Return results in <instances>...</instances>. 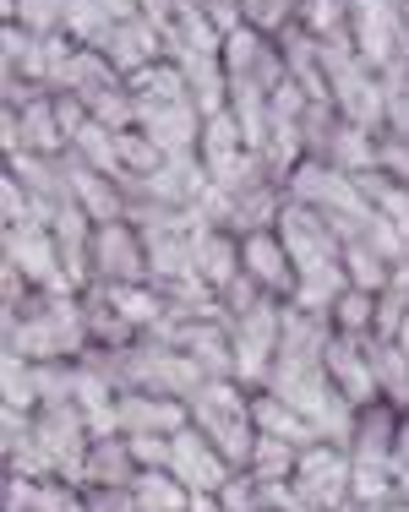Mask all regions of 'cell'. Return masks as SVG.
Wrapping results in <instances>:
<instances>
[{
  "instance_id": "obj_1",
  "label": "cell",
  "mask_w": 409,
  "mask_h": 512,
  "mask_svg": "<svg viewBox=\"0 0 409 512\" xmlns=\"http://www.w3.org/2000/svg\"><path fill=\"white\" fill-rule=\"evenodd\" d=\"M191 425L208 436L230 463H251L257 431H251V404L240 398V387H230L224 376H213L197 398H191Z\"/></svg>"
},
{
  "instance_id": "obj_2",
  "label": "cell",
  "mask_w": 409,
  "mask_h": 512,
  "mask_svg": "<svg viewBox=\"0 0 409 512\" xmlns=\"http://www.w3.org/2000/svg\"><path fill=\"white\" fill-rule=\"evenodd\" d=\"M350 474H355L350 453H339L333 442H317V447H306L300 463H295V491H300V502H306V507L333 512L344 496H350Z\"/></svg>"
},
{
  "instance_id": "obj_3",
  "label": "cell",
  "mask_w": 409,
  "mask_h": 512,
  "mask_svg": "<svg viewBox=\"0 0 409 512\" xmlns=\"http://www.w3.org/2000/svg\"><path fill=\"white\" fill-rule=\"evenodd\" d=\"M322 66H328V77H333V93H339V104L350 109V126L371 131V126H377V115L388 109V99H382V88L366 77V60H355L350 44L339 39V44H328Z\"/></svg>"
},
{
  "instance_id": "obj_4",
  "label": "cell",
  "mask_w": 409,
  "mask_h": 512,
  "mask_svg": "<svg viewBox=\"0 0 409 512\" xmlns=\"http://www.w3.org/2000/svg\"><path fill=\"white\" fill-rule=\"evenodd\" d=\"M170 474H175L180 485H186L191 496H219L224 485L235 480V474H230V458H224L219 447H213L208 436L197 431V425L175 431V458H170Z\"/></svg>"
},
{
  "instance_id": "obj_5",
  "label": "cell",
  "mask_w": 409,
  "mask_h": 512,
  "mask_svg": "<svg viewBox=\"0 0 409 512\" xmlns=\"http://www.w3.org/2000/svg\"><path fill=\"white\" fill-rule=\"evenodd\" d=\"M279 240H284V251H290V262H295V278L300 273H317V267H328V262H339V240L328 235V224L317 218V207H306V202L284 207Z\"/></svg>"
},
{
  "instance_id": "obj_6",
  "label": "cell",
  "mask_w": 409,
  "mask_h": 512,
  "mask_svg": "<svg viewBox=\"0 0 409 512\" xmlns=\"http://www.w3.org/2000/svg\"><path fill=\"white\" fill-rule=\"evenodd\" d=\"M279 338H284V322L273 316L268 300H257L246 316H240L235 327V371L251 376V382H262V376L273 371V360H279Z\"/></svg>"
},
{
  "instance_id": "obj_7",
  "label": "cell",
  "mask_w": 409,
  "mask_h": 512,
  "mask_svg": "<svg viewBox=\"0 0 409 512\" xmlns=\"http://www.w3.org/2000/svg\"><path fill=\"white\" fill-rule=\"evenodd\" d=\"M6 262L17 267L28 284H44L50 295H60V246H55V235L44 224H11V235H6Z\"/></svg>"
},
{
  "instance_id": "obj_8",
  "label": "cell",
  "mask_w": 409,
  "mask_h": 512,
  "mask_svg": "<svg viewBox=\"0 0 409 512\" xmlns=\"http://www.w3.org/2000/svg\"><path fill=\"white\" fill-rule=\"evenodd\" d=\"M115 425L126 436H142V431L175 436L191 425V409L180 404V398H164V393H120L115 398Z\"/></svg>"
},
{
  "instance_id": "obj_9",
  "label": "cell",
  "mask_w": 409,
  "mask_h": 512,
  "mask_svg": "<svg viewBox=\"0 0 409 512\" xmlns=\"http://www.w3.org/2000/svg\"><path fill=\"white\" fill-rule=\"evenodd\" d=\"M322 365H328V382L339 387L344 398H350L355 409H366V404H377V371H371V360H366V344L360 338H333L328 344V355H322Z\"/></svg>"
},
{
  "instance_id": "obj_10",
  "label": "cell",
  "mask_w": 409,
  "mask_h": 512,
  "mask_svg": "<svg viewBox=\"0 0 409 512\" xmlns=\"http://www.w3.org/2000/svg\"><path fill=\"white\" fill-rule=\"evenodd\" d=\"M137 120H142V137H148L164 158H186L191 137H197V120H191L186 99H175V104H148V99H137Z\"/></svg>"
},
{
  "instance_id": "obj_11",
  "label": "cell",
  "mask_w": 409,
  "mask_h": 512,
  "mask_svg": "<svg viewBox=\"0 0 409 512\" xmlns=\"http://www.w3.org/2000/svg\"><path fill=\"white\" fill-rule=\"evenodd\" d=\"M93 262H99V273L110 278V284H131V278L148 267V256H142V240L131 235L126 224H104L99 240H93Z\"/></svg>"
},
{
  "instance_id": "obj_12",
  "label": "cell",
  "mask_w": 409,
  "mask_h": 512,
  "mask_svg": "<svg viewBox=\"0 0 409 512\" xmlns=\"http://www.w3.org/2000/svg\"><path fill=\"white\" fill-rule=\"evenodd\" d=\"M399 414L393 409H382V404H366V414L355 420V436H350V447H355V463H393V453H399Z\"/></svg>"
},
{
  "instance_id": "obj_13",
  "label": "cell",
  "mask_w": 409,
  "mask_h": 512,
  "mask_svg": "<svg viewBox=\"0 0 409 512\" xmlns=\"http://www.w3.org/2000/svg\"><path fill=\"white\" fill-rule=\"evenodd\" d=\"M251 425H257V436H279V442H290L306 453L311 442H317V431H311V420L300 409H290L284 398H273V393H262L257 404H251Z\"/></svg>"
},
{
  "instance_id": "obj_14",
  "label": "cell",
  "mask_w": 409,
  "mask_h": 512,
  "mask_svg": "<svg viewBox=\"0 0 409 512\" xmlns=\"http://www.w3.org/2000/svg\"><path fill=\"white\" fill-rule=\"evenodd\" d=\"M153 50H159V28H153L148 17L120 22L110 39H104V55H110V66H120V71H142V60Z\"/></svg>"
},
{
  "instance_id": "obj_15",
  "label": "cell",
  "mask_w": 409,
  "mask_h": 512,
  "mask_svg": "<svg viewBox=\"0 0 409 512\" xmlns=\"http://www.w3.org/2000/svg\"><path fill=\"white\" fill-rule=\"evenodd\" d=\"M131 496H137V512H191V491L170 469H142L131 480Z\"/></svg>"
},
{
  "instance_id": "obj_16",
  "label": "cell",
  "mask_w": 409,
  "mask_h": 512,
  "mask_svg": "<svg viewBox=\"0 0 409 512\" xmlns=\"http://www.w3.org/2000/svg\"><path fill=\"white\" fill-rule=\"evenodd\" d=\"M191 262H197V278L213 289H230L240 278V251L224 235H197L191 240Z\"/></svg>"
},
{
  "instance_id": "obj_17",
  "label": "cell",
  "mask_w": 409,
  "mask_h": 512,
  "mask_svg": "<svg viewBox=\"0 0 409 512\" xmlns=\"http://www.w3.org/2000/svg\"><path fill=\"white\" fill-rule=\"evenodd\" d=\"M240 267L251 273V284H290V251H284V240L273 235H251L246 246H240Z\"/></svg>"
},
{
  "instance_id": "obj_18",
  "label": "cell",
  "mask_w": 409,
  "mask_h": 512,
  "mask_svg": "<svg viewBox=\"0 0 409 512\" xmlns=\"http://www.w3.org/2000/svg\"><path fill=\"white\" fill-rule=\"evenodd\" d=\"M137 458H131V442H120V436H99V442L88 447V480L99 485H131L137 480Z\"/></svg>"
},
{
  "instance_id": "obj_19",
  "label": "cell",
  "mask_w": 409,
  "mask_h": 512,
  "mask_svg": "<svg viewBox=\"0 0 409 512\" xmlns=\"http://www.w3.org/2000/svg\"><path fill=\"white\" fill-rule=\"evenodd\" d=\"M180 349H186L191 360L202 365V371H213V376H224V371H235V349H224V333L219 327H180Z\"/></svg>"
},
{
  "instance_id": "obj_20",
  "label": "cell",
  "mask_w": 409,
  "mask_h": 512,
  "mask_svg": "<svg viewBox=\"0 0 409 512\" xmlns=\"http://www.w3.org/2000/svg\"><path fill=\"white\" fill-rule=\"evenodd\" d=\"M344 289H350V273H344L339 262H328V267H317V273H300V284H295V306H300V311H322L328 300L339 306Z\"/></svg>"
},
{
  "instance_id": "obj_21",
  "label": "cell",
  "mask_w": 409,
  "mask_h": 512,
  "mask_svg": "<svg viewBox=\"0 0 409 512\" xmlns=\"http://www.w3.org/2000/svg\"><path fill=\"white\" fill-rule=\"evenodd\" d=\"M66 28H71V39H82V44H104L120 22H115L110 0H71V6H66Z\"/></svg>"
},
{
  "instance_id": "obj_22",
  "label": "cell",
  "mask_w": 409,
  "mask_h": 512,
  "mask_svg": "<svg viewBox=\"0 0 409 512\" xmlns=\"http://www.w3.org/2000/svg\"><path fill=\"white\" fill-rule=\"evenodd\" d=\"M295 463H300V447L279 442V436H257L251 447V480H295Z\"/></svg>"
},
{
  "instance_id": "obj_23",
  "label": "cell",
  "mask_w": 409,
  "mask_h": 512,
  "mask_svg": "<svg viewBox=\"0 0 409 512\" xmlns=\"http://www.w3.org/2000/svg\"><path fill=\"white\" fill-rule=\"evenodd\" d=\"M11 126H17V137H28V148H39V153H50V148H60V142H66L55 104H39V99L22 109V115L11 120Z\"/></svg>"
},
{
  "instance_id": "obj_24",
  "label": "cell",
  "mask_w": 409,
  "mask_h": 512,
  "mask_svg": "<svg viewBox=\"0 0 409 512\" xmlns=\"http://www.w3.org/2000/svg\"><path fill=\"white\" fill-rule=\"evenodd\" d=\"M240 142H246V131H240L235 115H208V137H202V148H208V175H219L230 158H240Z\"/></svg>"
},
{
  "instance_id": "obj_25",
  "label": "cell",
  "mask_w": 409,
  "mask_h": 512,
  "mask_svg": "<svg viewBox=\"0 0 409 512\" xmlns=\"http://www.w3.org/2000/svg\"><path fill=\"white\" fill-rule=\"evenodd\" d=\"M66 186H71V197L82 202V213H88V218H99V224H115L120 202L110 197V186H104L99 175H88V169H71Z\"/></svg>"
},
{
  "instance_id": "obj_26",
  "label": "cell",
  "mask_w": 409,
  "mask_h": 512,
  "mask_svg": "<svg viewBox=\"0 0 409 512\" xmlns=\"http://www.w3.org/2000/svg\"><path fill=\"white\" fill-rule=\"evenodd\" d=\"M377 164V148H371V131L360 126H339L333 131V169H350V175H366Z\"/></svg>"
},
{
  "instance_id": "obj_27",
  "label": "cell",
  "mask_w": 409,
  "mask_h": 512,
  "mask_svg": "<svg viewBox=\"0 0 409 512\" xmlns=\"http://www.w3.org/2000/svg\"><path fill=\"white\" fill-rule=\"evenodd\" d=\"M344 267H350L355 289H366V295H382V284H388V262H382L371 246H360V240H350L344 246Z\"/></svg>"
},
{
  "instance_id": "obj_28",
  "label": "cell",
  "mask_w": 409,
  "mask_h": 512,
  "mask_svg": "<svg viewBox=\"0 0 409 512\" xmlns=\"http://www.w3.org/2000/svg\"><path fill=\"white\" fill-rule=\"evenodd\" d=\"M110 55H93V50H77L71 55V71H66V82L82 93V99H93V93H104L110 88Z\"/></svg>"
},
{
  "instance_id": "obj_29",
  "label": "cell",
  "mask_w": 409,
  "mask_h": 512,
  "mask_svg": "<svg viewBox=\"0 0 409 512\" xmlns=\"http://www.w3.org/2000/svg\"><path fill=\"white\" fill-rule=\"evenodd\" d=\"M110 311L126 327H142V322L159 316V295H148V289H137V284H110Z\"/></svg>"
},
{
  "instance_id": "obj_30",
  "label": "cell",
  "mask_w": 409,
  "mask_h": 512,
  "mask_svg": "<svg viewBox=\"0 0 409 512\" xmlns=\"http://www.w3.org/2000/svg\"><path fill=\"white\" fill-rule=\"evenodd\" d=\"M333 311H339L344 338H366V327H377V295H366V289H344Z\"/></svg>"
},
{
  "instance_id": "obj_31",
  "label": "cell",
  "mask_w": 409,
  "mask_h": 512,
  "mask_svg": "<svg viewBox=\"0 0 409 512\" xmlns=\"http://www.w3.org/2000/svg\"><path fill=\"white\" fill-rule=\"evenodd\" d=\"M115 153H120V169H131V175H159L164 169V153L153 148L148 137H137V131H120Z\"/></svg>"
},
{
  "instance_id": "obj_32",
  "label": "cell",
  "mask_w": 409,
  "mask_h": 512,
  "mask_svg": "<svg viewBox=\"0 0 409 512\" xmlns=\"http://www.w3.org/2000/svg\"><path fill=\"white\" fill-rule=\"evenodd\" d=\"M131 93H137V99H148V104H175L180 99V71H170V66H142L137 77H131Z\"/></svg>"
},
{
  "instance_id": "obj_33",
  "label": "cell",
  "mask_w": 409,
  "mask_h": 512,
  "mask_svg": "<svg viewBox=\"0 0 409 512\" xmlns=\"http://www.w3.org/2000/svg\"><path fill=\"white\" fill-rule=\"evenodd\" d=\"M66 6H71V0H6L11 17L22 11V17L33 22V33H44V39H50L60 22H66Z\"/></svg>"
},
{
  "instance_id": "obj_34",
  "label": "cell",
  "mask_w": 409,
  "mask_h": 512,
  "mask_svg": "<svg viewBox=\"0 0 409 512\" xmlns=\"http://www.w3.org/2000/svg\"><path fill=\"white\" fill-rule=\"evenodd\" d=\"M126 442H131V458H137L142 469H170V458H175V436L142 431V436H126Z\"/></svg>"
},
{
  "instance_id": "obj_35",
  "label": "cell",
  "mask_w": 409,
  "mask_h": 512,
  "mask_svg": "<svg viewBox=\"0 0 409 512\" xmlns=\"http://www.w3.org/2000/svg\"><path fill=\"white\" fill-rule=\"evenodd\" d=\"M350 6H355V0H311L306 17H311V28H317L322 39L339 44V39H344V17H350Z\"/></svg>"
},
{
  "instance_id": "obj_36",
  "label": "cell",
  "mask_w": 409,
  "mask_h": 512,
  "mask_svg": "<svg viewBox=\"0 0 409 512\" xmlns=\"http://www.w3.org/2000/svg\"><path fill=\"white\" fill-rule=\"evenodd\" d=\"M88 109H93V115H99V126H110V131H115V137H120V131L131 126V115H137V104H126V99H120L115 88L93 93V99H88Z\"/></svg>"
},
{
  "instance_id": "obj_37",
  "label": "cell",
  "mask_w": 409,
  "mask_h": 512,
  "mask_svg": "<svg viewBox=\"0 0 409 512\" xmlns=\"http://www.w3.org/2000/svg\"><path fill=\"white\" fill-rule=\"evenodd\" d=\"M77 148L93 158V169H120V153H115V137H110V126H82V137H77Z\"/></svg>"
},
{
  "instance_id": "obj_38",
  "label": "cell",
  "mask_w": 409,
  "mask_h": 512,
  "mask_svg": "<svg viewBox=\"0 0 409 512\" xmlns=\"http://www.w3.org/2000/svg\"><path fill=\"white\" fill-rule=\"evenodd\" d=\"M290 66H295L300 88H306L311 99H328V82L317 77V60H311V50H306V44H300V50H295V39H290Z\"/></svg>"
},
{
  "instance_id": "obj_39",
  "label": "cell",
  "mask_w": 409,
  "mask_h": 512,
  "mask_svg": "<svg viewBox=\"0 0 409 512\" xmlns=\"http://www.w3.org/2000/svg\"><path fill=\"white\" fill-rule=\"evenodd\" d=\"M388 115H393V131H399V142H409V88H399V82L388 88Z\"/></svg>"
},
{
  "instance_id": "obj_40",
  "label": "cell",
  "mask_w": 409,
  "mask_h": 512,
  "mask_svg": "<svg viewBox=\"0 0 409 512\" xmlns=\"http://www.w3.org/2000/svg\"><path fill=\"white\" fill-rule=\"evenodd\" d=\"M377 164H388L393 175H409V142H399V137H393L388 148H377Z\"/></svg>"
},
{
  "instance_id": "obj_41",
  "label": "cell",
  "mask_w": 409,
  "mask_h": 512,
  "mask_svg": "<svg viewBox=\"0 0 409 512\" xmlns=\"http://www.w3.org/2000/svg\"><path fill=\"white\" fill-rule=\"evenodd\" d=\"M55 115H60V131H66V137H82V126H88V109L82 104H55Z\"/></svg>"
},
{
  "instance_id": "obj_42",
  "label": "cell",
  "mask_w": 409,
  "mask_h": 512,
  "mask_svg": "<svg viewBox=\"0 0 409 512\" xmlns=\"http://www.w3.org/2000/svg\"><path fill=\"white\" fill-rule=\"evenodd\" d=\"M246 11H251V17H257V22H262V28H268V22H279L284 0H246Z\"/></svg>"
},
{
  "instance_id": "obj_43",
  "label": "cell",
  "mask_w": 409,
  "mask_h": 512,
  "mask_svg": "<svg viewBox=\"0 0 409 512\" xmlns=\"http://www.w3.org/2000/svg\"><path fill=\"white\" fill-rule=\"evenodd\" d=\"M393 344H399L404 355H409V316H404V327H399V338H393Z\"/></svg>"
},
{
  "instance_id": "obj_44",
  "label": "cell",
  "mask_w": 409,
  "mask_h": 512,
  "mask_svg": "<svg viewBox=\"0 0 409 512\" xmlns=\"http://www.w3.org/2000/svg\"><path fill=\"white\" fill-rule=\"evenodd\" d=\"M371 512H409V502H388V507H371Z\"/></svg>"
},
{
  "instance_id": "obj_45",
  "label": "cell",
  "mask_w": 409,
  "mask_h": 512,
  "mask_svg": "<svg viewBox=\"0 0 409 512\" xmlns=\"http://www.w3.org/2000/svg\"><path fill=\"white\" fill-rule=\"evenodd\" d=\"M399 404H404V409H409V382H404V393H399Z\"/></svg>"
}]
</instances>
